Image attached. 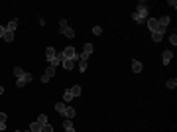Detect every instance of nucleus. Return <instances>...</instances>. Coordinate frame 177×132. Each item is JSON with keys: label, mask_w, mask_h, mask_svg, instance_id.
<instances>
[{"label": "nucleus", "mask_w": 177, "mask_h": 132, "mask_svg": "<svg viewBox=\"0 0 177 132\" xmlns=\"http://www.w3.org/2000/svg\"><path fill=\"white\" fill-rule=\"evenodd\" d=\"M148 14H150V6H148V2H140L136 6V10L132 12V20L138 22V24H142V22L148 20Z\"/></svg>", "instance_id": "1"}, {"label": "nucleus", "mask_w": 177, "mask_h": 132, "mask_svg": "<svg viewBox=\"0 0 177 132\" xmlns=\"http://www.w3.org/2000/svg\"><path fill=\"white\" fill-rule=\"evenodd\" d=\"M32 79H33V75H32V73H28V71H26L22 77H20V79H16V87H18V89L26 87L28 83H32Z\"/></svg>", "instance_id": "2"}, {"label": "nucleus", "mask_w": 177, "mask_h": 132, "mask_svg": "<svg viewBox=\"0 0 177 132\" xmlns=\"http://www.w3.org/2000/svg\"><path fill=\"white\" fill-rule=\"evenodd\" d=\"M61 55H63V61H65V59H79V55H77V51H75V47H71V45H67V47L63 49Z\"/></svg>", "instance_id": "3"}, {"label": "nucleus", "mask_w": 177, "mask_h": 132, "mask_svg": "<svg viewBox=\"0 0 177 132\" xmlns=\"http://www.w3.org/2000/svg\"><path fill=\"white\" fill-rule=\"evenodd\" d=\"M95 51V47H92V43H85V47H83V53L81 55H79V59H88V57H91V53Z\"/></svg>", "instance_id": "4"}, {"label": "nucleus", "mask_w": 177, "mask_h": 132, "mask_svg": "<svg viewBox=\"0 0 177 132\" xmlns=\"http://www.w3.org/2000/svg\"><path fill=\"white\" fill-rule=\"evenodd\" d=\"M53 75H55V67H51V65H49V67L45 69V73L41 75V83H47V81L51 79Z\"/></svg>", "instance_id": "5"}, {"label": "nucleus", "mask_w": 177, "mask_h": 132, "mask_svg": "<svg viewBox=\"0 0 177 132\" xmlns=\"http://www.w3.org/2000/svg\"><path fill=\"white\" fill-rule=\"evenodd\" d=\"M163 36H165V28H159L158 32H151V40H154L155 43H159L163 40Z\"/></svg>", "instance_id": "6"}, {"label": "nucleus", "mask_w": 177, "mask_h": 132, "mask_svg": "<svg viewBox=\"0 0 177 132\" xmlns=\"http://www.w3.org/2000/svg\"><path fill=\"white\" fill-rule=\"evenodd\" d=\"M148 28H150V32H158L159 30V24H158V18H148L146 20Z\"/></svg>", "instance_id": "7"}, {"label": "nucleus", "mask_w": 177, "mask_h": 132, "mask_svg": "<svg viewBox=\"0 0 177 132\" xmlns=\"http://www.w3.org/2000/svg\"><path fill=\"white\" fill-rule=\"evenodd\" d=\"M55 55H57L55 47H51V45H47V49H45V57H47V61H49V63H51V61L55 59Z\"/></svg>", "instance_id": "8"}, {"label": "nucleus", "mask_w": 177, "mask_h": 132, "mask_svg": "<svg viewBox=\"0 0 177 132\" xmlns=\"http://www.w3.org/2000/svg\"><path fill=\"white\" fill-rule=\"evenodd\" d=\"M163 55H161V63L163 65H167L171 61V57H173V51H171V49H165V51H161Z\"/></svg>", "instance_id": "9"}, {"label": "nucleus", "mask_w": 177, "mask_h": 132, "mask_svg": "<svg viewBox=\"0 0 177 132\" xmlns=\"http://www.w3.org/2000/svg\"><path fill=\"white\" fill-rule=\"evenodd\" d=\"M69 91H71V95H73V99H79V97H81V93H83L81 85H73V87H69Z\"/></svg>", "instance_id": "10"}, {"label": "nucleus", "mask_w": 177, "mask_h": 132, "mask_svg": "<svg viewBox=\"0 0 177 132\" xmlns=\"http://www.w3.org/2000/svg\"><path fill=\"white\" fill-rule=\"evenodd\" d=\"M75 114H77V110H75L73 106H67V109H65V113H63V116H67L69 120H73V118H75Z\"/></svg>", "instance_id": "11"}, {"label": "nucleus", "mask_w": 177, "mask_h": 132, "mask_svg": "<svg viewBox=\"0 0 177 132\" xmlns=\"http://www.w3.org/2000/svg\"><path fill=\"white\" fill-rule=\"evenodd\" d=\"M77 61L79 59H65V61H63V67H65V69H75Z\"/></svg>", "instance_id": "12"}, {"label": "nucleus", "mask_w": 177, "mask_h": 132, "mask_svg": "<svg viewBox=\"0 0 177 132\" xmlns=\"http://www.w3.org/2000/svg\"><path fill=\"white\" fill-rule=\"evenodd\" d=\"M142 69H144V67H142V63H140L138 59H134V61H132V71H134V73H142Z\"/></svg>", "instance_id": "13"}, {"label": "nucleus", "mask_w": 177, "mask_h": 132, "mask_svg": "<svg viewBox=\"0 0 177 132\" xmlns=\"http://www.w3.org/2000/svg\"><path fill=\"white\" fill-rule=\"evenodd\" d=\"M61 34L65 36V38H69V40H73V38H75V30H73V28H65Z\"/></svg>", "instance_id": "14"}, {"label": "nucleus", "mask_w": 177, "mask_h": 132, "mask_svg": "<svg viewBox=\"0 0 177 132\" xmlns=\"http://www.w3.org/2000/svg\"><path fill=\"white\" fill-rule=\"evenodd\" d=\"M16 28H18V20H10V22H8V26H6V30L8 32H16Z\"/></svg>", "instance_id": "15"}, {"label": "nucleus", "mask_w": 177, "mask_h": 132, "mask_svg": "<svg viewBox=\"0 0 177 132\" xmlns=\"http://www.w3.org/2000/svg\"><path fill=\"white\" fill-rule=\"evenodd\" d=\"M159 28H167V24H169V16H161V18L158 20Z\"/></svg>", "instance_id": "16"}, {"label": "nucleus", "mask_w": 177, "mask_h": 132, "mask_svg": "<svg viewBox=\"0 0 177 132\" xmlns=\"http://www.w3.org/2000/svg\"><path fill=\"white\" fill-rule=\"evenodd\" d=\"M65 109H67L65 102H55V110H57L59 114H61V116H63V113H65Z\"/></svg>", "instance_id": "17"}, {"label": "nucleus", "mask_w": 177, "mask_h": 132, "mask_svg": "<svg viewBox=\"0 0 177 132\" xmlns=\"http://www.w3.org/2000/svg\"><path fill=\"white\" fill-rule=\"evenodd\" d=\"M29 132H41V124L40 122H32V124H29Z\"/></svg>", "instance_id": "18"}, {"label": "nucleus", "mask_w": 177, "mask_h": 132, "mask_svg": "<svg viewBox=\"0 0 177 132\" xmlns=\"http://www.w3.org/2000/svg\"><path fill=\"white\" fill-rule=\"evenodd\" d=\"M77 63H79V71H81V73H85V71H87V67H88V63H87L85 59H79Z\"/></svg>", "instance_id": "19"}, {"label": "nucleus", "mask_w": 177, "mask_h": 132, "mask_svg": "<svg viewBox=\"0 0 177 132\" xmlns=\"http://www.w3.org/2000/svg\"><path fill=\"white\" fill-rule=\"evenodd\" d=\"M69 101H73V95H71L69 89H67L65 93H63V102H69Z\"/></svg>", "instance_id": "20"}, {"label": "nucleus", "mask_w": 177, "mask_h": 132, "mask_svg": "<svg viewBox=\"0 0 177 132\" xmlns=\"http://www.w3.org/2000/svg\"><path fill=\"white\" fill-rule=\"evenodd\" d=\"M165 87H167V89H175V87H177V79H175V77H173V79H167Z\"/></svg>", "instance_id": "21"}, {"label": "nucleus", "mask_w": 177, "mask_h": 132, "mask_svg": "<svg viewBox=\"0 0 177 132\" xmlns=\"http://www.w3.org/2000/svg\"><path fill=\"white\" fill-rule=\"evenodd\" d=\"M2 40H6V42H12V40H14V32H4V38Z\"/></svg>", "instance_id": "22"}, {"label": "nucleus", "mask_w": 177, "mask_h": 132, "mask_svg": "<svg viewBox=\"0 0 177 132\" xmlns=\"http://www.w3.org/2000/svg\"><path fill=\"white\" fill-rule=\"evenodd\" d=\"M37 122H40L41 126L47 124V114H40V116H37Z\"/></svg>", "instance_id": "23"}, {"label": "nucleus", "mask_w": 177, "mask_h": 132, "mask_svg": "<svg viewBox=\"0 0 177 132\" xmlns=\"http://www.w3.org/2000/svg\"><path fill=\"white\" fill-rule=\"evenodd\" d=\"M65 28H69V22L67 20H59V32H63Z\"/></svg>", "instance_id": "24"}, {"label": "nucleus", "mask_w": 177, "mask_h": 132, "mask_svg": "<svg viewBox=\"0 0 177 132\" xmlns=\"http://www.w3.org/2000/svg\"><path fill=\"white\" fill-rule=\"evenodd\" d=\"M41 132H53V126L47 122V124H43V126H41Z\"/></svg>", "instance_id": "25"}, {"label": "nucleus", "mask_w": 177, "mask_h": 132, "mask_svg": "<svg viewBox=\"0 0 177 132\" xmlns=\"http://www.w3.org/2000/svg\"><path fill=\"white\" fill-rule=\"evenodd\" d=\"M92 34H95V36H100V34H102V28H100V26H92Z\"/></svg>", "instance_id": "26"}, {"label": "nucleus", "mask_w": 177, "mask_h": 132, "mask_svg": "<svg viewBox=\"0 0 177 132\" xmlns=\"http://www.w3.org/2000/svg\"><path fill=\"white\" fill-rule=\"evenodd\" d=\"M169 43L173 45V47L177 45V36H175V34H169Z\"/></svg>", "instance_id": "27"}, {"label": "nucleus", "mask_w": 177, "mask_h": 132, "mask_svg": "<svg viewBox=\"0 0 177 132\" xmlns=\"http://www.w3.org/2000/svg\"><path fill=\"white\" fill-rule=\"evenodd\" d=\"M63 128H65V130H67V128H73V122H71L69 118H67V120L63 122Z\"/></svg>", "instance_id": "28"}, {"label": "nucleus", "mask_w": 177, "mask_h": 132, "mask_svg": "<svg viewBox=\"0 0 177 132\" xmlns=\"http://www.w3.org/2000/svg\"><path fill=\"white\" fill-rule=\"evenodd\" d=\"M8 120V114L6 113H0V122H6Z\"/></svg>", "instance_id": "29"}, {"label": "nucleus", "mask_w": 177, "mask_h": 132, "mask_svg": "<svg viewBox=\"0 0 177 132\" xmlns=\"http://www.w3.org/2000/svg\"><path fill=\"white\" fill-rule=\"evenodd\" d=\"M4 32H6V26H2V24H0V38H4Z\"/></svg>", "instance_id": "30"}, {"label": "nucleus", "mask_w": 177, "mask_h": 132, "mask_svg": "<svg viewBox=\"0 0 177 132\" xmlns=\"http://www.w3.org/2000/svg\"><path fill=\"white\" fill-rule=\"evenodd\" d=\"M167 6H171V8H177V2H175V0H169V2H167Z\"/></svg>", "instance_id": "31"}, {"label": "nucleus", "mask_w": 177, "mask_h": 132, "mask_svg": "<svg viewBox=\"0 0 177 132\" xmlns=\"http://www.w3.org/2000/svg\"><path fill=\"white\" fill-rule=\"evenodd\" d=\"M6 130V122H0V132H4Z\"/></svg>", "instance_id": "32"}, {"label": "nucleus", "mask_w": 177, "mask_h": 132, "mask_svg": "<svg viewBox=\"0 0 177 132\" xmlns=\"http://www.w3.org/2000/svg\"><path fill=\"white\" fill-rule=\"evenodd\" d=\"M0 95H4V87H2V85H0Z\"/></svg>", "instance_id": "33"}, {"label": "nucleus", "mask_w": 177, "mask_h": 132, "mask_svg": "<svg viewBox=\"0 0 177 132\" xmlns=\"http://www.w3.org/2000/svg\"><path fill=\"white\" fill-rule=\"evenodd\" d=\"M65 132H75V128H67V130H65Z\"/></svg>", "instance_id": "34"}, {"label": "nucleus", "mask_w": 177, "mask_h": 132, "mask_svg": "<svg viewBox=\"0 0 177 132\" xmlns=\"http://www.w3.org/2000/svg\"><path fill=\"white\" fill-rule=\"evenodd\" d=\"M14 132H22V130H14Z\"/></svg>", "instance_id": "35"}, {"label": "nucleus", "mask_w": 177, "mask_h": 132, "mask_svg": "<svg viewBox=\"0 0 177 132\" xmlns=\"http://www.w3.org/2000/svg\"><path fill=\"white\" fill-rule=\"evenodd\" d=\"M22 132H24V130H22ZM26 132H29V130H26Z\"/></svg>", "instance_id": "36"}]
</instances>
